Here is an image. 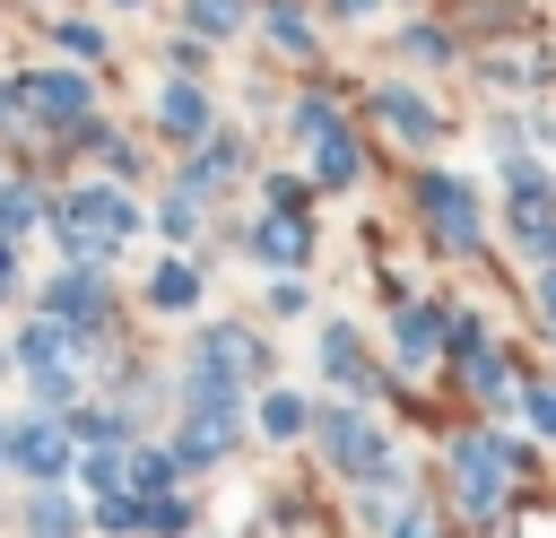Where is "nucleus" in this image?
Returning a JSON list of instances; mask_svg holds the SVG:
<instances>
[{"label": "nucleus", "instance_id": "c756f323", "mask_svg": "<svg viewBox=\"0 0 556 538\" xmlns=\"http://www.w3.org/2000/svg\"><path fill=\"white\" fill-rule=\"evenodd\" d=\"M0 451H9V425H0Z\"/></svg>", "mask_w": 556, "mask_h": 538}, {"label": "nucleus", "instance_id": "0eeeda50", "mask_svg": "<svg viewBox=\"0 0 556 538\" xmlns=\"http://www.w3.org/2000/svg\"><path fill=\"white\" fill-rule=\"evenodd\" d=\"M452 469H460V495L486 512V503H504V477H513V443H460V451H452Z\"/></svg>", "mask_w": 556, "mask_h": 538}, {"label": "nucleus", "instance_id": "7c9ffc66", "mask_svg": "<svg viewBox=\"0 0 556 538\" xmlns=\"http://www.w3.org/2000/svg\"><path fill=\"white\" fill-rule=\"evenodd\" d=\"M0 364H9V356H0Z\"/></svg>", "mask_w": 556, "mask_h": 538}, {"label": "nucleus", "instance_id": "ddd939ff", "mask_svg": "<svg viewBox=\"0 0 556 538\" xmlns=\"http://www.w3.org/2000/svg\"><path fill=\"white\" fill-rule=\"evenodd\" d=\"M313 148H321V182H330V191H348V182L365 174V148H356L348 130H330V139H313Z\"/></svg>", "mask_w": 556, "mask_h": 538}, {"label": "nucleus", "instance_id": "c85d7f7f", "mask_svg": "<svg viewBox=\"0 0 556 538\" xmlns=\"http://www.w3.org/2000/svg\"><path fill=\"white\" fill-rule=\"evenodd\" d=\"M9 278H17V260H9V234H0V286H9Z\"/></svg>", "mask_w": 556, "mask_h": 538}, {"label": "nucleus", "instance_id": "f257e3e1", "mask_svg": "<svg viewBox=\"0 0 556 538\" xmlns=\"http://www.w3.org/2000/svg\"><path fill=\"white\" fill-rule=\"evenodd\" d=\"M122 234H139V200H122L113 182H87L61 200V252L70 269H96L104 252H122Z\"/></svg>", "mask_w": 556, "mask_h": 538}, {"label": "nucleus", "instance_id": "aec40b11", "mask_svg": "<svg viewBox=\"0 0 556 538\" xmlns=\"http://www.w3.org/2000/svg\"><path fill=\"white\" fill-rule=\"evenodd\" d=\"M148 295H156V304H165V312H182V304H191V295H200V278H191V269H182V260H174V269H156V278H148Z\"/></svg>", "mask_w": 556, "mask_h": 538}, {"label": "nucleus", "instance_id": "6ab92c4d", "mask_svg": "<svg viewBox=\"0 0 556 538\" xmlns=\"http://www.w3.org/2000/svg\"><path fill=\"white\" fill-rule=\"evenodd\" d=\"M269 43H278V52H313V26H304V9H278V0H269Z\"/></svg>", "mask_w": 556, "mask_h": 538}, {"label": "nucleus", "instance_id": "a878e982", "mask_svg": "<svg viewBox=\"0 0 556 538\" xmlns=\"http://www.w3.org/2000/svg\"><path fill=\"white\" fill-rule=\"evenodd\" d=\"M530 425H539V434H556V382H539V390H530Z\"/></svg>", "mask_w": 556, "mask_h": 538}, {"label": "nucleus", "instance_id": "4be33fe9", "mask_svg": "<svg viewBox=\"0 0 556 538\" xmlns=\"http://www.w3.org/2000/svg\"><path fill=\"white\" fill-rule=\"evenodd\" d=\"M261 425H269V434H304V399L269 390V399H261Z\"/></svg>", "mask_w": 556, "mask_h": 538}, {"label": "nucleus", "instance_id": "f03ea898", "mask_svg": "<svg viewBox=\"0 0 556 538\" xmlns=\"http://www.w3.org/2000/svg\"><path fill=\"white\" fill-rule=\"evenodd\" d=\"M417 217L443 234V252H469L478 243V191L460 174H417Z\"/></svg>", "mask_w": 556, "mask_h": 538}, {"label": "nucleus", "instance_id": "cd10ccee", "mask_svg": "<svg viewBox=\"0 0 556 538\" xmlns=\"http://www.w3.org/2000/svg\"><path fill=\"white\" fill-rule=\"evenodd\" d=\"M539 304H547V321H556V269H547V278H539Z\"/></svg>", "mask_w": 556, "mask_h": 538}, {"label": "nucleus", "instance_id": "9d476101", "mask_svg": "<svg viewBox=\"0 0 556 538\" xmlns=\"http://www.w3.org/2000/svg\"><path fill=\"white\" fill-rule=\"evenodd\" d=\"M200 364H208V373H226V382H243V373H261L269 356H261V338H252V330H208V338H200Z\"/></svg>", "mask_w": 556, "mask_h": 538}, {"label": "nucleus", "instance_id": "423d86ee", "mask_svg": "<svg viewBox=\"0 0 556 538\" xmlns=\"http://www.w3.org/2000/svg\"><path fill=\"white\" fill-rule=\"evenodd\" d=\"M504 208H513V226H521L530 243H547V252H556V182H547L539 165H513V191H504Z\"/></svg>", "mask_w": 556, "mask_h": 538}, {"label": "nucleus", "instance_id": "7ed1b4c3", "mask_svg": "<svg viewBox=\"0 0 556 538\" xmlns=\"http://www.w3.org/2000/svg\"><path fill=\"white\" fill-rule=\"evenodd\" d=\"M313 425H321V451H330L339 469H356V477H391V443L374 434V417H356V408H321Z\"/></svg>", "mask_w": 556, "mask_h": 538}, {"label": "nucleus", "instance_id": "6e6552de", "mask_svg": "<svg viewBox=\"0 0 556 538\" xmlns=\"http://www.w3.org/2000/svg\"><path fill=\"white\" fill-rule=\"evenodd\" d=\"M9 460H17L26 477H61V469H70V434H61L52 417H35V425H9Z\"/></svg>", "mask_w": 556, "mask_h": 538}, {"label": "nucleus", "instance_id": "393cba45", "mask_svg": "<svg viewBox=\"0 0 556 538\" xmlns=\"http://www.w3.org/2000/svg\"><path fill=\"white\" fill-rule=\"evenodd\" d=\"M261 191H269V208H278V217H295V208H304V182H295V174H269Z\"/></svg>", "mask_w": 556, "mask_h": 538}, {"label": "nucleus", "instance_id": "9b49d317", "mask_svg": "<svg viewBox=\"0 0 556 538\" xmlns=\"http://www.w3.org/2000/svg\"><path fill=\"white\" fill-rule=\"evenodd\" d=\"M252 252H261V260H269V269H295V260H304V226H295V217H278V208H269V217H261V226H252Z\"/></svg>", "mask_w": 556, "mask_h": 538}, {"label": "nucleus", "instance_id": "39448f33", "mask_svg": "<svg viewBox=\"0 0 556 538\" xmlns=\"http://www.w3.org/2000/svg\"><path fill=\"white\" fill-rule=\"evenodd\" d=\"M26 104H35V121L78 130V121L96 113V87H87V78H70V69H43V78H26Z\"/></svg>", "mask_w": 556, "mask_h": 538}, {"label": "nucleus", "instance_id": "1a4fd4ad", "mask_svg": "<svg viewBox=\"0 0 556 538\" xmlns=\"http://www.w3.org/2000/svg\"><path fill=\"white\" fill-rule=\"evenodd\" d=\"M374 113H382V130H391V139H434V130H443V113H434L417 87H382V95H374Z\"/></svg>", "mask_w": 556, "mask_h": 538}, {"label": "nucleus", "instance_id": "dca6fc26", "mask_svg": "<svg viewBox=\"0 0 556 538\" xmlns=\"http://www.w3.org/2000/svg\"><path fill=\"white\" fill-rule=\"evenodd\" d=\"M469 390H478V399H513V373H504V347H478V356H469Z\"/></svg>", "mask_w": 556, "mask_h": 538}, {"label": "nucleus", "instance_id": "20e7f679", "mask_svg": "<svg viewBox=\"0 0 556 538\" xmlns=\"http://www.w3.org/2000/svg\"><path fill=\"white\" fill-rule=\"evenodd\" d=\"M43 312H52V321H70V330H104L113 295H104V278H96V269H61V278L43 286Z\"/></svg>", "mask_w": 556, "mask_h": 538}, {"label": "nucleus", "instance_id": "a211bd4d", "mask_svg": "<svg viewBox=\"0 0 556 538\" xmlns=\"http://www.w3.org/2000/svg\"><path fill=\"white\" fill-rule=\"evenodd\" d=\"M78 529V512L61 503V495H35V512H26V538H70Z\"/></svg>", "mask_w": 556, "mask_h": 538}, {"label": "nucleus", "instance_id": "bb28decb", "mask_svg": "<svg viewBox=\"0 0 556 538\" xmlns=\"http://www.w3.org/2000/svg\"><path fill=\"white\" fill-rule=\"evenodd\" d=\"M400 538H434V521L426 512H400Z\"/></svg>", "mask_w": 556, "mask_h": 538}, {"label": "nucleus", "instance_id": "f3484780", "mask_svg": "<svg viewBox=\"0 0 556 538\" xmlns=\"http://www.w3.org/2000/svg\"><path fill=\"white\" fill-rule=\"evenodd\" d=\"M174 469H182L174 451H130V495H165V486H174Z\"/></svg>", "mask_w": 556, "mask_h": 538}, {"label": "nucleus", "instance_id": "5701e85b", "mask_svg": "<svg viewBox=\"0 0 556 538\" xmlns=\"http://www.w3.org/2000/svg\"><path fill=\"white\" fill-rule=\"evenodd\" d=\"M400 52H408V61H426V69H434V61H443V52H452V43H443V26H408V35H400Z\"/></svg>", "mask_w": 556, "mask_h": 538}, {"label": "nucleus", "instance_id": "4468645a", "mask_svg": "<svg viewBox=\"0 0 556 538\" xmlns=\"http://www.w3.org/2000/svg\"><path fill=\"white\" fill-rule=\"evenodd\" d=\"M321 364H330V382H356V390H365V347H356V330L330 321V330H321Z\"/></svg>", "mask_w": 556, "mask_h": 538}, {"label": "nucleus", "instance_id": "2eb2a0df", "mask_svg": "<svg viewBox=\"0 0 556 538\" xmlns=\"http://www.w3.org/2000/svg\"><path fill=\"white\" fill-rule=\"evenodd\" d=\"M165 130H174V139H200V130H208V95H200V87H165Z\"/></svg>", "mask_w": 556, "mask_h": 538}, {"label": "nucleus", "instance_id": "f8f14e48", "mask_svg": "<svg viewBox=\"0 0 556 538\" xmlns=\"http://www.w3.org/2000/svg\"><path fill=\"white\" fill-rule=\"evenodd\" d=\"M443 321H452V312H434V304H408V312H400V330H391V338H400V356H408V364H417V356H434V347L452 338Z\"/></svg>", "mask_w": 556, "mask_h": 538}, {"label": "nucleus", "instance_id": "412c9836", "mask_svg": "<svg viewBox=\"0 0 556 538\" xmlns=\"http://www.w3.org/2000/svg\"><path fill=\"white\" fill-rule=\"evenodd\" d=\"M191 26L200 35H235L243 26V0H191Z\"/></svg>", "mask_w": 556, "mask_h": 538}, {"label": "nucleus", "instance_id": "b1692460", "mask_svg": "<svg viewBox=\"0 0 556 538\" xmlns=\"http://www.w3.org/2000/svg\"><path fill=\"white\" fill-rule=\"evenodd\" d=\"M52 43H61V52H70V61H96V52H104V35H96V26H61V35H52Z\"/></svg>", "mask_w": 556, "mask_h": 538}]
</instances>
